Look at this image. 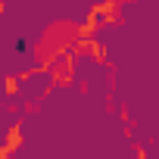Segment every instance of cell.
<instances>
[{"instance_id":"obj_1","label":"cell","mask_w":159,"mask_h":159,"mask_svg":"<svg viewBox=\"0 0 159 159\" xmlns=\"http://www.w3.org/2000/svg\"><path fill=\"white\" fill-rule=\"evenodd\" d=\"M16 53H28V41H16Z\"/></svg>"}]
</instances>
